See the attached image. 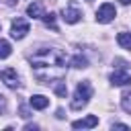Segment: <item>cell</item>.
<instances>
[{"label":"cell","instance_id":"obj_1","mask_svg":"<svg viewBox=\"0 0 131 131\" xmlns=\"http://www.w3.org/2000/svg\"><path fill=\"white\" fill-rule=\"evenodd\" d=\"M92 84L88 82V80H84V82H78V86H76V92H74V98H72V108L74 111H80V108H84L86 104H88V100L92 98Z\"/></svg>","mask_w":131,"mask_h":131},{"label":"cell","instance_id":"obj_2","mask_svg":"<svg viewBox=\"0 0 131 131\" xmlns=\"http://www.w3.org/2000/svg\"><path fill=\"white\" fill-rule=\"evenodd\" d=\"M115 16H117V8H115L111 2H104V4L96 10V20H98V23H102V25L111 23Z\"/></svg>","mask_w":131,"mask_h":131},{"label":"cell","instance_id":"obj_3","mask_svg":"<svg viewBox=\"0 0 131 131\" xmlns=\"http://www.w3.org/2000/svg\"><path fill=\"white\" fill-rule=\"evenodd\" d=\"M29 20L27 18H14L12 20V27H10V37L12 39H23L27 33H29Z\"/></svg>","mask_w":131,"mask_h":131},{"label":"cell","instance_id":"obj_4","mask_svg":"<svg viewBox=\"0 0 131 131\" xmlns=\"http://www.w3.org/2000/svg\"><path fill=\"white\" fill-rule=\"evenodd\" d=\"M0 80H2V82H4L8 88H18V86H20V82H18V74H16V70H12V68L2 70Z\"/></svg>","mask_w":131,"mask_h":131},{"label":"cell","instance_id":"obj_5","mask_svg":"<svg viewBox=\"0 0 131 131\" xmlns=\"http://www.w3.org/2000/svg\"><path fill=\"white\" fill-rule=\"evenodd\" d=\"M111 84L113 86H129L131 84V74L125 70H117L111 74Z\"/></svg>","mask_w":131,"mask_h":131},{"label":"cell","instance_id":"obj_6","mask_svg":"<svg viewBox=\"0 0 131 131\" xmlns=\"http://www.w3.org/2000/svg\"><path fill=\"white\" fill-rule=\"evenodd\" d=\"M61 18H63L66 23H70V25H76V23L82 18V12H80L76 6H66L63 12H61Z\"/></svg>","mask_w":131,"mask_h":131},{"label":"cell","instance_id":"obj_7","mask_svg":"<svg viewBox=\"0 0 131 131\" xmlns=\"http://www.w3.org/2000/svg\"><path fill=\"white\" fill-rule=\"evenodd\" d=\"M96 125H98V117H96V115H88V117L78 119V121L72 123L74 129H92V127H96Z\"/></svg>","mask_w":131,"mask_h":131},{"label":"cell","instance_id":"obj_8","mask_svg":"<svg viewBox=\"0 0 131 131\" xmlns=\"http://www.w3.org/2000/svg\"><path fill=\"white\" fill-rule=\"evenodd\" d=\"M29 104H31V108L43 111V108H47V106H49V98H47V96H43V94H33V96L29 98Z\"/></svg>","mask_w":131,"mask_h":131},{"label":"cell","instance_id":"obj_9","mask_svg":"<svg viewBox=\"0 0 131 131\" xmlns=\"http://www.w3.org/2000/svg\"><path fill=\"white\" fill-rule=\"evenodd\" d=\"M45 12H43V4L41 2H31L29 6H27V16H31V18H41Z\"/></svg>","mask_w":131,"mask_h":131},{"label":"cell","instance_id":"obj_10","mask_svg":"<svg viewBox=\"0 0 131 131\" xmlns=\"http://www.w3.org/2000/svg\"><path fill=\"white\" fill-rule=\"evenodd\" d=\"M117 43H119L123 49L131 51V33H129V31H123V33H119V35H117Z\"/></svg>","mask_w":131,"mask_h":131},{"label":"cell","instance_id":"obj_11","mask_svg":"<svg viewBox=\"0 0 131 131\" xmlns=\"http://www.w3.org/2000/svg\"><path fill=\"white\" fill-rule=\"evenodd\" d=\"M53 90H55L57 96H66L68 94V86H66V82H61V78H57L53 82Z\"/></svg>","mask_w":131,"mask_h":131},{"label":"cell","instance_id":"obj_12","mask_svg":"<svg viewBox=\"0 0 131 131\" xmlns=\"http://www.w3.org/2000/svg\"><path fill=\"white\" fill-rule=\"evenodd\" d=\"M10 53H12V47H10V43H8L6 39H0V59H6Z\"/></svg>","mask_w":131,"mask_h":131},{"label":"cell","instance_id":"obj_13","mask_svg":"<svg viewBox=\"0 0 131 131\" xmlns=\"http://www.w3.org/2000/svg\"><path fill=\"white\" fill-rule=\"evenodd\" d=\"M121 106H123L127 113H131V90H127V92L121 94Z\"/></svg>","mask_w":131,"mask_h":131},{"label":"cell","instance_id":"obj_14","mask_svg":"<svg viewBox=\"0 0 131 131\" xmlns=\"http://www.w3.org/2000/svg\"><path fill=\"white\" fill-rule=\"evenodd\" d=\"M41 18H43V23H45L47 27H51L53 31H57V25H55V14H53V12H49V14H43Z\"/></svg>","mask_w":131,"mask_h":131},{"label":"cell","instance_id":"obj_15","mask_svg":"<svg viewBox=\"0 0 131 131\" xmlns=\"http://www.w3.org/2000/svg\"><path fill=\"white\" fill-rule=\"evenodd\" d=\"M74 68H86L88 66V61H86V57H82V55H76V57H72V61H70Z\"/></svg>","mask_w":131,"mask_h":131},{"label":"cell","instance_id":"obj_16","mask_svg":"<svg viewBox=\"0 0 131 131\" xmlns=\"http://www.w3.org/2000/svg\"><path fill=\"white\" fill-rule=\"evenodd\" d=\"M20 117H23V119H29V117H31V115H29V108H27V106H20Z\"/></svg>","mask_w":131,"mask_h":131},{"label":"cell","instance_id":"obj_17","mask_svg":"<svg viewBox=\"0 0 131 131\" xmlns=\"http://www.w3.org/2000/svg\"><path fill=\"white\" fill-rule=\"evenodd\" d=\"M4 111H6V98L0 94V113H4Z\"/></svg>","mask_w":131,"mask_h":131},{"label":"cell","instance_id":"obj_18","mask_svg":"<svg viewBox=\"0 0 131 131\" xmlns=\"http://www.w3.org/2000/svg\"><path fill=\"white\" fill-rule=\"evenodd\" d=\"M113 129H129L125 123H113Z\"/></svg>","mask_w":131,"mask_h":131},{"label":"cell","instance_id":"obj_19","mask_svg":"<svg viewBox=\"0 0 131 131\" xmlns=\"http://www.w3.org/2000/svg\"><path fill=\"white\" fill-rule=\"evenodd\" d=\"M119 2H121V4H125V6H127V4H131V0H119Z\"/></svg>","mask_w":131,"mask_h":131}]
</instances>
